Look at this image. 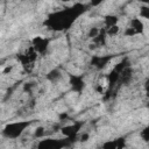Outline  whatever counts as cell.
I'll return each mask as SVG.
<instances>
[{
  "mask_svg": "<svg viewBox=\"0 0 149 149\" xmlns=\"http://www.w3.org/2000/svg\"><path fill=\"white\" fill-rule=\"evenodd\" d=\"M81 10L78 9V6H74L72 8H66L61 12H56L48 19V24L54 29H66L69 28L72 22L76 20L77 16H79Z\"/></svg>",
  "mask_w": 149,
  "mask_h": 149,
  "instance_id": "6da1fadb",
  "label": "cell"
},
{
  "mask_svg": "<svg viewBox=\"0 0 149 149\" xmlns=\"http://www.w3.org/2000/svg\"><path fill=\"white\" fill-rule=\"evenodd\" d=\"M30 126V121H16V122H10L5 126L2 129V135L7 139H17L19 136L22 135V133L26 130L27 127Z\"/></svg>",
  "mask_w": 149,
  "mask_h": 149,
  "instance_id": "7a4b0ae2",
  "label": "cell"
},
{
  "mask_svg": "<svg viewBox=\"0 0 149 149\" xmlns=\"http://www.w3.org/2000/svg\"><path fill=\"white\" fill-rule=\"evenodd\" d=\"M66 146V140L61 139H44L37 144V149H63Z\"/></svg>",
  "mask_w": 149,
  "mask_h": 149,
  "instance_id": "3957f363",
  "label": "cell"
},
{
  "mask_svg": "<svg viewBox=\"0 0 149 149\" xmlns=\"http://www.w3.org/2000/svg\"><path fill=\"white\" fill-rule=\"evenodd\" d=\"M31 47L33 49L36 51V52H44L48 48V40L44 38V37H41V36H37L31 42Z\"/></svg>",
  "mask_w": 149,
  "mask_h": 149,
  "instance_id": "277c9868",
  "label": "cell"
},
{
  "mask_svg": "<svg viewBox=\"0 0 149 149\" xmlns=\"http://www.w3.org/2000/svg\"><path fill=\"white\" fill-rule=\"evenodd\" d=\"M79 128H80V125H79V123H72V125L65 126V127L62 129V132H63V134L70 140V139H72V137L76 136V134L78 133Z\"/></svg>",
  "mask_w": 149,
  "mask_h": 149,
  "instance_id": "5b68a950",
  "label": "cell"
},
{
  "mask_svg": "<svg viewBox=\"0 0 149 149\" xmlns=\"http://www.w3.org/2000/svg\"><path fill=\"white\" fill-rule=\"evenodd\" d=\"M70 84L72 85L73 90H76V91H78V92H79V91L83 88V86H84V83H83L81 78H79V77H77V76H71Z\"/></svg>",
  "mask_w": 149,
  "mask_h": 149,
  "instance_id": "8992f818",
  "label": "cell"
},
{
  "mask_svg": "<svg viewBox=\"0 0 149 149\" xmlns=\"http://www.w3.org/2000/svg\"><path fill=\"white\" fill-rule=\"evenodd\" d=\"M102 149H118V142L116 141H108L104 143Z\"/></svg>",
  "mask_w": 149,
  "mask_h": 149,
  "instance_id": "52a82bcc",
  "label": "cell"
}]
</instances>
